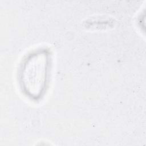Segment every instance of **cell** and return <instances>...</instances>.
<instances>
[{"label": "cell", "instance_id": "6da1fadb", "mask_svg": "<svg viewBox=\"0 0 146 146\" xmlns=\"http://www.w3.org/2000/svg\"><path fill=\"white\" fill-rule=\"evenodd\" d=\"M51 56L44 49L36 50L28 54L19 68L18 79L23 94L32 100L40 99L49 83Z\"/></svg>", "mask_w": 146, "mask_h": 146}]
</instances>
